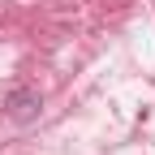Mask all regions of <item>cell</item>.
<instances>
[{"mask_svg": "<svg viewBox=\"0 0 155 155\" xmlns=\"http://www.w3.org/2000/svg\"><path fill=\"white\" fill-rule=\"evenodd\" d=\"M39 108H43V95L30 91V86H17V91L5 95V112L13 121H30V116H39Z\"/></svg>", "mask_w": 155, "mask_h": 155, "instance_id": "1", "label": "cell"}]
</instances>
